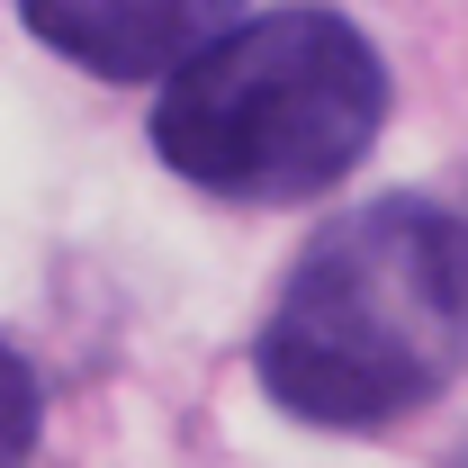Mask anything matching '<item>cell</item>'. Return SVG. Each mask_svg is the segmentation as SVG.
Wrapping results in <instances>:
<instances>
[{
    "label": "cell",
    "instance_id": "3957f363",
    "mask_svg": "<svg viewBox=\"0 0 468 468\" xmlns=\"http://www.w3.org/2000/svg\"><path fill=\"white\" fill-rule=\"evenodd\" d=\"M18 9L63 63L100 81H154L180 55H198L243 0H18Z\"/></svg>",
    "mask_w": 468,
    "mask_h": 468
},
{
    "label": "cell",
    "instance_id": "277c9868",
    "mask_svg": "<svg viewBox=\"0 0 468 468\" xmlns=\"http://www.w3.org/2000/svg\"><path fill=\"white\" fill-rule=\"evenodd\" d=\"M37 423H46V388H37V369L18 351L0 343V468H18L37 451Z\"/></svg>",
    "mask_w": 468,
    "mask_h": 468
},
{
    "label": "cell",
    "instance_id": "7a4b0ae2",
    "mask_svg": "<svg viewBox=\"0 0 468 468\" xmlns=\"http://www.w3.org/2000/svg\"><path fill=\"white\" fill-rule=\"evenodd\" d=\"M388 126V63L343 9H271L217 27L172 63L154 109V154L189 189L234 207H289L369 163Z\"/></svg>",
    "mask_w": 468,
    "mask_h": 468
},
{
    "label": "cell",
    "instance_id": "6da1fadb",
    "mask_svg": "<svg viewBox=\"0 0 468 468\" xmlns=\"http://www.w3.org/2000/svg\"><path fill=\"white\" fill-rule=\"evenodd\" d=\"M468 369V217L441 198H369L297 252L252 378L315 432H388Z\"/></svg>",
    "mask_w": 468,
    "mask_h": 468
}]
</instances>
